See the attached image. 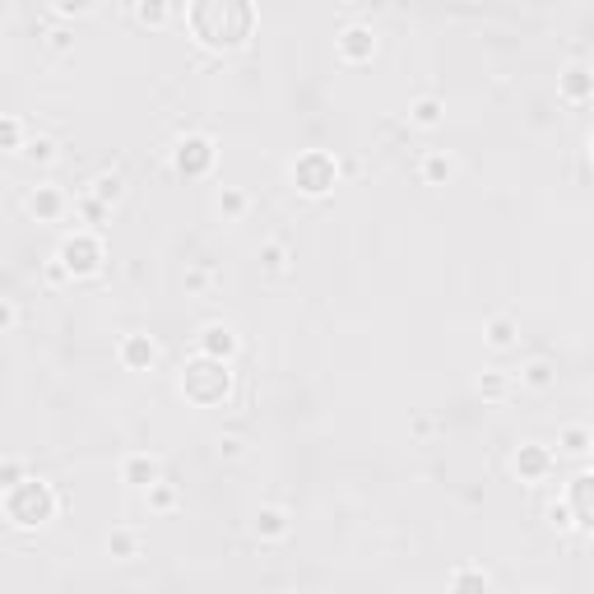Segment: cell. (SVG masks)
<instances>
[{
    "instance_id": "cell-1",
    "label": "cell",
    "mask_w": 594,
    "mask_h": 594,
    "mask_svg": "<svg viewBox=\"0 0 594 594\" xmlns=\"http://www.w3.org/2000/svg\"><path fill=\"white\" fill-rule=\"evenodd\" d=\"M190 28L205 47L237 52V47H247V37L256 28V10H251V0H195Z\"/></svg>"
},
{
    "instance_id": "cell-2",
    "label": "cell",
    "mask_w": 594,
    "mask_h": 594,
    "mask_svg": "<svg viewBox=\"0 0 594 594\" xmlns=\"http://www.w3.org/2000/svg\"><path fill=\"white\" fill-rule=\"evenodd\" d=\"M61 497L47 479H15L5 483V521L15 530H43L56 521Z\"/></svg>"
},
{
    "instance_id": "cell-3",
    "label": "cell",
    "mask_w": 594,
    "mask_h": 594,
    "mask_svg": "<svg viewBox=\"0 0 594 594\" xmlns=\"http://www.w3.org/2000/svg\"><path fill=\"white\" fill-rule=\"evenodd\" d=\"M228 390H232V372L223 358H209V353H200L190 367H181V394L190 404H200V409H214L228 400Z\"/></svg>"
},
{
    "instance_id": "cell-4",
    "label": "cell",
    "mask_w": 594,
    "mask_h": 594,
    "mask_svg": "<svg viewBox=\"0 0 594 594\" xmlns=\"http://www.w3.org/2000/svg\"><path fill=\"white\" fill-rule=\"evenodd\" d=\"M56 260H61V269L70 274V279H89V274H98V269H102V260H107L102 237H98V232H89V228H74V232L65 237V242H61Z\"/></svg>"
},
{
    "instance_id": "cell-5",
    "label": "cell",
    "mask_w": 594,
    "mask_h": 594,
    "mask_svg": "<svg viewBox=\"0 0 594 594\" xmlns=\"http://www.w3.org/2000/svg\"><path fill=\"white\" fill-rule=\"evenodd\" d=\"M335 181H339V163H335L326 149H311V153H302L297 163H293V186H297L302 195H311V200L330 195Z\"/></svg>"
},
{
    "instance_id": "cell-6",
    "label": "cell",
    "mask_w": 594,
    "mask_h": 594,
    "mask_svg": "<svg viewBox=\"0 0 594 594\" xmlns=\"http://www.w3.org/2000/svg\"><path fill=\"white\" fill-rule=\"evenodd\" d=\"M172 158H177L181 177H209L214 172V140L209 135H186Z\"/></svg>"
},
{
    "instance_id": "cell-7",
    "label": "cell",
    "mask_w": 594,
    "mask_h": 594,
    "mask_svg": "<svg viewBox=\"0 0 594 594\" xmlns=\"http://www.w3.org/2000/svg\"><path fill=\"white\" fill-rule=\"evenodd\" d=\"M372 56H376V33L363 28V24H348L339 33V61L344 65H367Z\"/></svg>"
},
{
    "instance_id": "cell-8",
    "label": "cell",
    "mask_w": 594,
    "mask_h": 594,
    "mask_svg": "<svg viewBox=\"0 0 594 594\" xmlns=\"http://www.w3.org/2000/svg\"><path fill=\"white\" fill-rule=\"evenodd\" d=\"M158 479H163V460L158 455H149V451H135V455H126L122 460V483H131V488H153Z\"/></svg>"
},
{
    "instance_id": "cell-9",
    "label": "cell",
    "mask_w": 594,
    "mask_h": 594,
    "mask_svg": "<svg viewBox=\"0 0 594 594\" xmlns=\"http://www.w3.org/2000/svg\"><path fill=\"white\" fill-rule=\"evenodd\" d=\"M65 209H70V200H65L56 186H33V190H28V214H33L37 223H61Z\"/></svg>"
},
{
    "instance_id": "cell-10",
    "label": "cell",
    "mask_w": 594,
    "mask_h": 594,
    "mask_svg": "<svg viewBox=\"0 0 594 594\" xmlns=\"http://www.w3.org/2000/svg\"><path fill=\"white\" fill-rule=\"evenodd\" d=\"M516 473H521V479H530V483H543L548 473H552V451L539 446V442H525L516 451Z\"/></svg>"
},
{
    "instance_id": "cell-11",
    "label": "cell",
    "mask_w": 594,
    "mask_h": 594,
    "mask_svg": "<svg viewBox=\"0 0 594 594\" xmlns=\"http://www.w3.org/2000/svg\"><path fill=\"white\" fill-rule=\"evenodd\" d=\"M567 506H571L576 525L594 534V473H580V479L571 483V492H567Z\"/></svg>"
},
{
    "instance_id": "cell-12",
    "label": "cell",
    "mask_w": 594,
    "mask_h": 594,
    "mask_svg": "<svg viewBox=\"0 0 594 594\" xmlns=\"http://www.w3.org/2000/svg\"><path fill=\"white\" fill-rule=\"evenodd\" d=\"M158 363V344L149 335H126L122 339V367L126 372H149Z\"/></svg>"
},
{
    "instance_id": "cell-13",
    "label": "cell",
    "mask_w": 594,
    "mask_h": 594,
    "mask_svg": "<svg viewBox=\"0 0 594 594\" xmlns=\"http://www.w3.org/2000/svg\"><path fill=\"white\" fill-rule=\"evenodd\" d=\"M242 348V339H237V330L232 326H223V321H214V326H205L200 330V353H209V358H232V353Z\"/></svg>"
},
{
    "instance_id": "cell-14",
    "label": "cell",
    "mask_w": 594,
    "mask_h": 594,
    "mask_svg": "<svg viewBox=\"0 0 594 594\" xmlns=\"http://www.w3.org/2000/svg\"><path fill=\"white\" fill-rule=\"evenodd\" d=\"M558 93H562V102H571V107L589 102V98H594V74H589L585 65H567V74L558 79Z\"/></svg>"
},
{
    "instance_id": "cell-15",
    "label": "cell",
    "mask_w": 594,
    "mask_h": 594,
    "mask_svg": "<svg viewBox=\"0 0 594 594\" xmlns=\"http://www.w3.org/2000/svg\"><path fill=\"white\" fill-rule=\"evenodd\" d=\"M256 534L269 539V543H274V539H284V534H288V511H279V506H260V511H256Z\"/></svg>"
},
{
    "instance_id": "cell-16",
    "label": "cell",
    "mask_w": 594,
    "mask_h": 594,
    "mask_svg": "<svg viewBox=\"0 0 594 594\" xmlns=\"http://www.w3.org/2000/svg\"><path fill=\"white\" fill-rule=\"evenodd\" d=\"M442 112H446L442 98H418V102L409 107V122H414L418 131H437V126H442Z\"/></svg>"
},
{
    "instance_id": "cell-17",
    "label": "cell",
    "mask_w": 594,
    "mask_h": 594,
    "mask_svg": "<svg viewBox=\"0 0 594 594\" xmlns=\"http://www.w3.org/2000/svg\"><path fill=\"white\" fill-rule=\"evenodd\" d=\"M558 446H562V455H589L594 451V432L580 427V423H571V427H562Z\"/></svg>"
},
{
    "instance_id": "cell-18",
    "label": "cell",
    "mask_w": 594,
    "mask_h": 594,
    "mask_svg": "<svg viewBox=\"0 0 594 594\" xmlns=\"http://www.w3.org/2000/svg\"><path fill=\"white\" fill-rule=\"evenodd\" d=\"M19 158H28L33 168H47V163H56V140H52V135H33Z\"/></svg>"
},
{
    "instance_id": "cell-19",
    "label": "cell",
    "mask_w": 594,
    "mask_h": 594,
    "mask_svg": "<svg viewBox=\"0 0 594 594\" xmlns=\"http://www.w3.org/2000/svg\"><path fill=\"white\" fill-rule=\"evenodd\" d=\"M107 552H112V558H122V562L140 558V534H131V530H112V534H107Z\"/></svg>"
},
{
    "instance_id": "cell-20",
    "label": "cell",
    "mask_w": 594,
    "mask_h": 594,
    "mask_svg": "<svg viewBox=\"0 0 594 594\" xmlns=\"http://www.w3.org/2000/svg\"><path fill=\"white\" fill-rule=\"evenodd\" d=\"M135 19H140L144 28H168L172 10H168V0H140V5H135Z\"/></svg>"
},
{
    "instance_id": "cell-21",
    "label": "cell",
    "mask_w": 594,
    "mask_h": 594,
    "mask_svg": "<svg viewBox=\"0 0 594 594\" xmlns=\"http://www.w3.org/2000/svg\"><path fill=\"white\" fill-rule=\"evenodd\" d=\"M89 200H93V205H102V209H107V205H116V200H122V177H116V172H112V177H93Z\"/></svg>"
},
{
    "instance_id": "cell-22",
    "label": "cell",
    "mask_w": 594,
    "mask_h": 594,
    "mask_svg": "<svg viewBox=\"0 0 594 594\" xmlns=\"http://www.w3.org/2000/svg\"><path fill=\"white\" fill-rule=\"evenodd\" d=\"M521 385H530V390H548V385H552V363H548V358H530L525 372H521Z\"/></svg>"
},
{
    "instance_id": "cell-23",
    "label": "cell",
    "mask_w": 594,
    "mask_h": 594,
    "mask_svg": "<svg viewBox=\"0 0 594 594\" xmlns=\"http://www.w3.org/2000/svg\"><path fill=\"white\" fill-rule=\"evenodd\" d=\"M0 144H5V153H15V158L24 153L28 140H24V122H19V116H5V122H0Z\"/></svg>"
},
{
    "instance_id": "cell-24",
    "label": "cell",
    "mask_w": 594,
    "mask_h": 594,
    "mask_svg": "<svg viewBox=\"0 0 594 594\" xmlns=\"http://www.w3.org/2000/svg\"><path fill=\"white\" fill-rule=\"evenodd\" d=\"M446 177H451V158H446V153H427V158H423V181H427V186H442Z\"/></svg>"
},
{
    "instance_id": "cell-25",
    "label": "cell",
    "mask_w": 594,
    "mask_h": 594,
    "mask_svg": "<svg viewBox=\"0 0 594 594\" xmlns=\"http://www.w3.org/2000/svg\"><path fill=\"white\" fill-rule=\"evenodd\" d=\"M488 344H492V348H511V344H516V321H511V316L488 321Z\"/></svg>"
},
{
    "instance_id": "cell-26",
    "label": "cell",
    "mask_w": 594,
    "mask_h": 594,
    "mask_svg": "<svg viewBox=\"0 0 594 594\" xmlns=\"http://www.w3.org/2000/svg\"><path fill=\"white\" fill-rule=\"evenodd\" d=\"M260 265H265L269 274H288V251H284L279 242H269V247L260 251Z\"/></svg>"
},
{
    "instance_id": "cell-27",
    "label": "cell",
    "mask_w": 594,
    "mask_h": 594,
    "mask_svg": "<svg viewBox=\"0 0 594 594\" xmlns=\"http://www.w3.org/2000/svg\"><path fill=\"white\" fill-rule=\"evenodd\" d=\"M52 10H56V19H84L93 10V0H52Z\"/></svg>"
},
{
    "instance_id": "cell-28",
    "label": "cell",
    "mask_w": 594,
    "mask_h": 594,
    "mask_svg": "<svg viewBox=\"0 0 594 594\" xmlns=\"http://www.w3.org/2000/svg\"><path fill=\"white\" fill-rule=\"evenodd\" d=\"M219 209H223L228 219H242V214H247V195H242V190H223V195H219Z\"/></svg>"
},
{
    "instance_id": "cell-29",
    "label": "cell",
    "mask_w": 594,
    "mask_h": 594,
    "mask_svg": "<svg viewBox=\"0 0 594 594\" xmlns=\"http://www.w3.org/2000/svg\"><path fill=\"white\" fill-rule=\"evenodd\" d=\"M149 506H153V511H172V506H177V492H172L163 479H158V483L149 488Z\"/></svg>"
},
{
    "instance_id": "cell-30",
    "label": "cell",
    "mask_w": 594,
    "mask_h": 594,
    "mask_svg": "<svg viewBox=\"0 0 594 594\" xmlns=\"http://www.w3.org/2000/svg\"><path fill=\"white\" fill-rule=\"evenodd\" d=\"M479 390H483V400H501V394H506V376H501V372H483V376H479Z\"/></svg>"
},
{
    "instance_id": "cell-31",
    "label": "cell",
    "mask_w": 594,
    "mask_h": 594,
    "mask_svg": "<svg viewBox=\"0 0 594 594\" xmlns=\"http://www.w3.org/2000/svg\"><path fill=\"white\" fill-rule=\"evenodd\" d=\"M70 47H74V33H70V28H52V33H47V52H52V56H65Z\"/></svg>"
},
{
    "instance_id": "cell-32",
    "label": "cell",
    "mask_w": 594,
    "mask_h": 594,
    "mask_svg": "<svg viewBox=\"0 0 594 594\" xmlns=\"http://www.w3.org/2000/svg\"><path fill=\"white\" fill-rule=\"evenodd\" d=\"M455 585H488V576H483V571H460Z\"/></svg>"
},
{
    "instance_id": "cell-33",
    "label": "cell",
    "mask_w": 594,
    "mask_h": 594,
    "mask_svg": "<svg viewBox=\"0 0 594 594\" xmlns=\"http://www.w3.org/2000/svg\"><path fill=\"white\" fill-rule=\"evenodd\" d=\"M15 321H19V311H15V302H5V335L15 330Z\"/></svg>"
},
{
    "instance_id": "cell-34",
    "label": "cell",
    "mask_w": 594,
    "mask_h": 594,
    "mask_svg": "<svg viewBox=\"0 0 594 594\" xmlns=\"http://www.w3.org/2000/svg\"><path fill=\"white\" fill-rule=\"evenodd\" d=\"M589 158H594V135H589Z\"/></svg>"
}]
</instances>
